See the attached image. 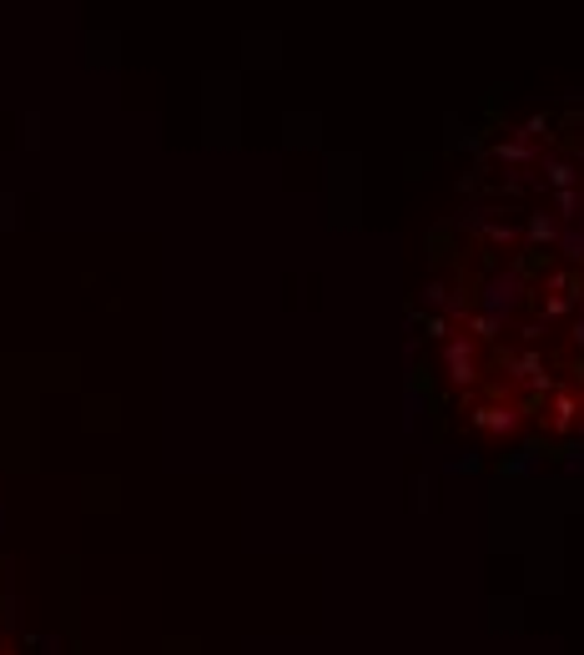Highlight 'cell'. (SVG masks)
I'll return each instance as SVG.
<instances>
[{"instance_id": "6da1fadb", "label": "cell", "mask_w": 584, "mask_h": 655, "mask_svg": "<svg viewBox=\"0 0 584 655\" xmlns=\"http://www.w3.org/2000/svg\"><path fill=\"white\" fill-rule=\"evenodd\" d=\"M444 378L504 438H584V107L509 126L448 222Z\"/></svg>"}]
</instances>
